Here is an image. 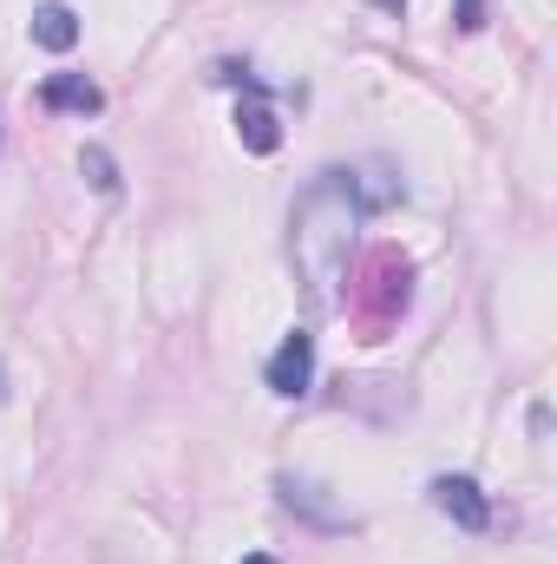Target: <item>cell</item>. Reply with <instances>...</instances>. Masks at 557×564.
<instances>
[{
	"label": "cell",
	"instance_id": "6",
	"mask_svg": "<svg viewBox=\"0 0 557 564\" xmlns=\"http://www.w3.org/2000/svg\"><path fill=\"white\" fill-rule=\"evenodd\" d=\"M40 106H46V112H79V119H92V112L106 106V93H99L86 73H53V79L40 86Z\"/></svg>",
	"mask_w": 557,
	"mask_h": 564
},
{
	"label": "cell",
	"instance_id": "8",
	"mask_svg": "<svg viewBox=\"0 0 557 564\" xmlns=\"http://www.w3.org/2000/svg\"><path fill=\"white\" fill-rule=\"evenodd\" d=\"M237 139H243V151H256V158H270L282 144V126H276V112L263 106V99H250L243 112H237Z\"/></svg>",
	"mask_w": 557,
	"mask_h": 564
},
{
	"label": "cell",
	"instance_id": "3",
	"mask_svg": "<svg viewBox=\"0 0 557 564\" xmlns=\"http://www.w3.org/2000/svg\"><path fill=\"white\" fill-rule=\"evenodd\" d=\"M263 375H270V388H276L282 401H302V394H308V381H315V335H308V328H295L276 355H270V368H263Z\"/></svg>",
	"mask_w": 557,
	"mask_h": 564
},
{
	"label": "cell",
	"instance_id": "1",
	"mask_svg": "<svg viewBox=\"0 0 557 564\" xmlns=\"http://www.w3.org/2000/svg\"><path fill=\"white\" fill-rule=\"evenodd\" d=\"M354 224H361V204H354V184L348 171H321L295 210H288V250H295V276L308 289L315 308H335L341 302V270H348V243H354Z\"/></svg>",
	"mask_w": 557,
	"mask_h": 564
},
{
	"label": "cell",
	"instance_id": "13",
	"mask_svg": "<svg viewBox=\"0 0 557 564\" xmlns=\"http://www.w3.org/2000/svg\"><path fill=\"white\" fill-rule=\"evenodd\" d=\"M0 394H7V375H0Z\"/></svg>",
	"mask_w": 557,
	"mask_h": 564
},
{
	"label": "cell",
	"instance_id": "12",
	"mask_svg": "<svg viewBox=\"0 0 557 564\" xmlns=\"http://www.w3.org/2000/svg\"><path fill=\"white\" fill-rule=\"evenodd\" d=\"M243 564H282V558H270V552H250V558H243Z\"/></svg>",
	"mask_w": 557,
	"mask_h": 564
},
{
	"label": "cell",
	"instance_id": "10",
	"mask_svg": "<svg viewBox=\"0 0 557 564\" xmlns=\"http://www.w3.org/2000/svg\"><path fill=\"white\" fill-rule=\"evenodd\" d=\"M479 13H485V7H479V0H459V26H466V33H472V26H479Z\"/></svg>",
	"mask_w": 557,
	"mask_h": 564
},
{
	"label": "cell",
	"instance_id": "2",
	"mask_svg": "<svg viewBox=\"0 0 557 564\" xmlns=\"http://www.w3.org/2000/svg\"><path fill=\"white\" fill-rule=\"evenodd\" d=\"M433 506H439L459 532H492V499H485L479 479H466V473H439V479H433Z\"/></svg>",
	"mask_w": 557,
	"mask_h": 564
},
{
	"label": "cell",
	"instance_id": "5",
	"mask_svg": "<svg viewBox=\"0 0 557 564\" xmlns=\"http://www.w3.org/2000/svg\"><path fill=\"white\" fill-rule=\"evenodd\" d=\"M276 492H282V506H288L295 519H308V525H321V532H348V525H354V519H348L341 506H328L321 486H308V479H288V473H282Z\"/></svg>",
	"mask_w": 557,
	"mask_h": 564
},
{
	"label": "cell",
	"instance_id": "11",
	"mask_svg": "<svg viewBox=\"0 0 557 564\" xmlns=\"http://www.w3.org/2000/svg\"><path fill=\"white\" fill-rule=\"evenodd\" d=\"M368 7H381V13H401V7H407V0H368Z\"/></svg>",
	"mask_w": 557,
	"mask_h": 564
},
{
	"label": "cell",
	"instance_id": "4",
	"mask_svg": "<svg viewBox=\"0 0 557 564\" xmlns=\"http://www.w3.org/2000/svg\"><path fill=\"white\" fill-rule=\"evenodd\" d=\"M348 184H354V204H361V217H381V210H394V204L407 197L401 171H394V164H381V158H368V164H348Z\"/></svg>",
	"mask_w": 557,
	"mask_h": 564
},
{
	"label": "cell",
	"instance_id": "9",
	"mask_svg": "<svg viewBox=\"0 0 557 564\" xmlns=\"http://www.w3.org/2000/svg\"><path fill=\"white\" fill-rule=\"evenodd\" d=\"M79 171H86V184H92L99 197H119V164H112L106 144H86V151H79Z\"/></svg>",
	"mask_w": 557,
	"mask_h": 564
},
{
	"label": "cell",
	"instance_id": "7",
	"mask_svg": "<svg viewBox=\"0 0 557 564\" xmlns=\"http://www.w3.org/2000/svg\"><path fill=\"white\" fill-rule=\"evenodd\" d=\"M33 46H46V53H73V46H79V13H73L66 0H46V7L33 13Z\"/></svg>",
	"mask_w": 557,
	"mask_h": 564
}]
</instances>
